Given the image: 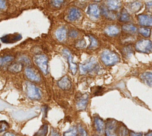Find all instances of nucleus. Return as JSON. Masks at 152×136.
<instances>
[{
    "label": "nucleus",
    "instance_id": "f257e3e1",
    "mask_svg": "<svg viewBox=\"0 0 152 136\" xmlns=\"http://www.w3.org/2000/svg\"><path fill=\"white\" fill-rule=\"evenodd\" d=\"M101 59L103 63L107 66L114 65L119 60L118 55L109 50H105L102 52Z\"/></svg>",
    "mask_w": 152,
    "mask_h": 136
},
{
    "label": "nucleus",
    "instance_id": "f03ea898",
    "mask_svg": "<svg viewBox=\"0 0 152 136\" xmlns=\"http://www.w3.org/2000/svg\"><path fill=\"white\" fill-rule=\"evenodd\" d=\"M80 71L82 75L92 72L93 71L97 70L99 66L96 60L94 58H91L89 60L84 64L80 65Z\"/></svg>",
    "mask_w": 152,
    "mask_h": 136
},
{
    "label": "nucleus",
    "instance_id": "7ed1b4c3",
    "mask_svg": "<svg viewBox=\"0 0 152 136\" xmlns=\"http://www.w3.org/2000/svg\"><path fill=\"white\" fill-rule=\"evenodd\" d=\"M35 63L39 68L41 70V71L44 74H47L48 72V59L45 55L44 54H37L35 55L34 58Z\"/></svg>",
    "mask_w": 152,
    "mask_h": 136
},
{
    "label": "nucleus",
    "instance_id": "20e7f679",
    "mask_svg": "<svg viewBox=\"0 0 152 136\" xmlns=\"http://www.w3.org/2000/svg\"><path fill=\"white\" fill-rule=\"evenodd\" d=\"M26 94L29 98L33 100H39L41 99V93L37 87L30 82H26Z\"/></svg>",
    "mask_w": 152,
    "mask_h": 136
},
{
    "label": "nucleus",
    "instance_id": "39448f33",
    "mask_svg": "<svg viewBox=\"0 0 152 136\" xmlns=\"http://www.w3.org/2000/svg\"><path fill=\"white\" fill-rule=\"evenodd\" d=\"M135 49L137 51L144 53L152 52V43L148 39H141L135 44Z\"/></svg>",
    "mask_w": 152,
    "mask_h": 136
},
{
    "label": "nucleus",
    "instance_id": "423d86ee",
    "mask_svg": "<svg viewBox=\"0 0 152 136\" xmlns=\"http://www.w3.org/2000/svg\"><path fill=\"white\" fill-rule=\"evenodd\" d=\"M117 122L114 120L108 121L105 127L106 136H117Z\"/></svg>",
    "mask_w": 152,
    "mask_h": 136
},
{
    "label": "nucleus",
    "instance_id": "0eeeda50",
    "mask_svg": "<svg viewBox=\"0 0 152 136\" xmlns=\"http://www.w3.org/2000/svg\"><path fill=\"white\" fill-rule=\"evenodd\" d=\"M62 52H63L64 55L68 59V63H69V68H70V70L71 71L72 74H73V75H75L76 73L77 72V67L76 64L73 62V57H72V55L70 51L67 49H64Z\"/></svg>",
    "mask_w": 152,
    "mask_h": 136
},
{
    "label": "nucleus",
    "instance_id": "6e6552de",
    "mask_svg": "<svg viewBox=\"0 0 152 136\" xmlns=\"http://www.w3.org/2000/svg\"><path fill=\"white\" fill-rule=\"evenodd\" d=\"M137 18L140 25L145 26H152V16L139 14Z\"/></svg>",
    "mask_w": 152,
    "mask_h": 136
},
{
    "label": "nucleus",
    "instance_id": "1a4fd4ad",
    "mask_svg": "<svg viewBox=\"0 0 152 136\" xmlns=\"http://www.w3.org/2000/svg\"><path fill=\"white\" fill-rule=\"evenodd\" d=\"M88 97L89 95L87 94H84L82 95V96L79 98L77 102V108L79 110H85L88 103Z\"/></svg>",
    "mask_w": 152,
    "mask_h": 136
},
{
    "label": "nucleus",
    "instance_id": "9d476101",
    "mask_svg": "<svg viewBox=\"0 0 152 136\" xmlns=\"http://www.w3.org/2000/svg\"><path fill=\"white\" fill-rule=\"evenodd\" d=\"M81 17V12L78 9L73 7L70 10L68 19L70 21H76L80 19Z\"/></svg>",
    "mask_w": 152,
    "mask_h": 136
},
{
    "label": "nucleus",
    "instance_id": "9b49d317",
    "mask_svg": "<svg viewBox=\"0 0 152 136\" xmlns=\"http://www.w3.org/2000/svg\"><path fill=\"white\" fill-rule=\"evenodd\" d=\"M94 123L96 131L99 134H103L105 130V124L103 120L99 117H95L94 119Z\"/></svg>",
    "mask_w": 152,
    "mask_h": 136
},
{
    "label": "nucleus",
    "instance_id": "f8f14e48",
    "mask_svg": "<svg viewBox=\"0 0 152 136\" xmlns=\"http://www.w3.org/2000/svg\"><path fill=\"white\" fill-rule=\"evenodd\" d=\"M87 14L94 18H98L99 17V9L98 5L95 4H90L88 7Z\"/></svg>",
    "mask_w": 152,
    "mask_h": 136
},
{
    "label": "nucleus",
    "instance_id": "ddd939ff",
    "mask_svg": "<svg viewBox=\"0 0 152 136\" xmlns=\"http://www.w3.org/2000/svg\"><path fill=\"white\" fill-rule=\"evenodd\" d=\"M58 85L61 89L67 90L70 89V87L71 86V83L67 76H64L61 78L58 81Z\"/></svg>",
    "mask_w": 152,
    "mask_h": 136
},
{
    "label": "nucleus",
    "instance_id": "4468645a",
    "mask_svg": "<svg viewBox=\"0 0 152 136\" xmlns=\"http://www.w3.org/2000/svg\"><path fill=\"white\" fill-rule=\"evenodd\" d=\"M25 74L31 81L38 82L41 80V78L39 77V76L35 74V72L30 68H26L25 69Z\"/></svg>",
    "mask_w": 152,
    "mask_h": 136
},
{
    "label": "nucleus",
    "instance_id": "2eb2a0df",
    "mask_svg": "<svg viewBox=\"0 0 152 136\" xmlns=\"http://www.w3.org/2000/svg\"><path fill=\"white\" fill-rule=\"evenodd\" d=\"M106 4L109 10H117L121 6V2L119 0H106Z\"/></svg>",
    "mask_w": 152,
    "mask_h": 136
},
{
    "label": "nucleus",
    "instance_id": "dca6fc26",
    "mask_svg": "<svg viewBox=\"0 0 152 136\" xmlns=\"http://www.w3.org/2000/svg\"><path fill=\"white\" fill-rule=\"evenodd\" d=\"M142 81L149 87H152V72H147L141 75Z\"/></svg>",
    "mask_w": 152,
    "mask_h": 136
},
{
    "label": "nucleus",
    "instance_id": "f3484780",
    "mask_svg": "<svg viewBox=\"0 0 152 136\" xmlns=\"http://www.w3.org/2000/svg\"><path fill=\"white\" fill-rule=\"evenodd\" d=\"M67 31L64 27L58 28L55 32V35L58 41H63L66 38Z\"/></svg>",
    "mask_w": 152,
    "mask_h": 136
},
{
    "label": "nucleus",
    "instance_id": "a211bd4d",
    "mask_svg": "<svg viewBox=\"0 0 152 136\" xmlns=\"http://www.w3.org/2000/svg\"><path fill=\"white\" fill-rule=\"evenodd\" d=\"M105 33L110 37H114L118 35L119 32V28L115 25H110L106 28L105 29Z\"/></svg>",
    "mask_w": 152,
    "mask_h": 136
},
{
    "label": "nucleus",
    "instance_id": "6ab92c4d",
    "mask_svg": "<svg viewBox=\"0 0 152 136\" xmlns=\"http://www.w3.org/2000/svg\"><path fill=\"white\" fill-rule=\"evenodd\" d=\"M122 29L125 33L129 35H133L137 30V28L133 25H124L123 26Z\"/></svg>",
    "mask_w": 152,
    "mask_h": 136
},
{
    "label": "nucleus",
    "instance_id": "aec40b11",
    "mask_svg": "<svg viewBox=\"0 0 152 136\" xmlns=\"http://www.w3.org/2000/svg\"><path fill=\"white\" fill-rule=\"evenodd\" d=\"M142 6H143L142 3H140V1H134L129 5L130 10L134 13L139 12L141 9Z\"/></svg>",
    "mask_w": 152,
    "mask_h": 136
},
{
    "label": "nucleus",
    "instance_id": "412c9836",
    "mask_svg": "<svg viewBox=\"0 0 152 136\" xmlns=\"http://www.w3.org/2000/svg\"><path fill=\"white\" fill-rule=\"evenodd\" d=\"M130 16L129 13H128V12L125 9H123L121 13H120L119 20L123 22H126L130 20Z\"/></svg>",
    "mask_w": 152,
    "mask_h": 136
},
{
    "label": "nucleus",
    "instance_id": "4be33fe9",
    "mask_svg": "<svg viewBox=\"0 0 152 136\" xmlns=\"http://www.w3.org/2000/svg\"><path fill=\"white\" fill-rule=\"evenodd\" d=\"M122 53L123 56H124L125 58H129L133 54V50L131 45H128L123 48Z\"/></svg>",
    "mask_w": 152,
    "mask_h": 136
},
{
    "label": "nucleus",
    "instance_id": "5701e85b",
    "mask_svg": "<svg viewBox=\"0 0 152 136\" xmlns=\"http://www.w3.org/2000/svg\"><path fill=\"white\" fill-rule=\"evenodd\" d=\"M13 38H11V37H9V35L7 36H5L3 38H2V41L4 42V43H14L15 41H18V40H19L20 38H21V36L19 35V36H17V35H13Z\"/></svg>",
    "mask_w": 152,
    "mask_h": 136
},
{
    "label": "nucleus",
    "instance_id": "b1692460",
    "mask_svg": "<svg viewBox=\"0 0 152 136\" xmlns=\"http://www.w3.org/2000/svg\"><path fill=\"white\" fill-rule=\"evenodd\" d=\"M101 10H102L103 14L105 16V17H106L107 18L110 19H114L115 18V14L110 10H109V9H107L106 7H102Z\"/></svg>",
    "mask_w": 152,
    "mask_h": 136
},
{
    "label": "nucleus",
    "instance_id": "393cba45",
    "mask_svg": "<svg viewBox=\"0 0 152 136\" xmlns=\"http://www.w3.org/2000/svg\"><path fill=\"white\" fill-rule=\"evenodd\" d=\"M78 132V129L76 127H73L70 128V129L64 133L63 136H77Z\"/></svg>",
    "mask_w": 152,
    "mask_h": 136
},
{
    "label": "nucleus",
    "instance_id": "a878e982",
    "mask_svg": "<svg viewBox=\"0 0 152 136\" xmlns=\"http://www.w3.org/2000/svg\"><path fill=\"white\" fill-rule=\"evenodd\" d=\"M13 59L14 58L13 56H11V55H7V56L0 58V65H5L6 64L13 61Z\"/></svg>",
    "mask_w": 152,
    "mask_h": 136
},
{
    "label": "nucleus",
    "instance_id": "bb28decb",
    "mask_svg": "<svg viewBox=\"0 0 152 136\" xmlns=\"http://www.w3.org/2000/svg\"><path fill=\"white\" fill-rule=\"evenodd\" d=\"M139 32L140 34L145 37H149L151 34V30L149 28L141 27L139 29Z\"/></svg>",
    "mask_w": 152,
    "mask_h": 136
},
{
    "label": "nucleus",
    "instance_id": "cd10ccee",
    "mask_svg": "<svg viewBox=\"0 0 152 136\" xmlns=\"http://www.w3.org/2000/svg\"><path fill=\"white\" fill-rule=\"evenodd\" d=\"M21 69H22V65L20 63H14L13 64V65H12L9 68V69L11 71L15 72H18L21 71Z\"/></svg>",
    "mask_w": 152,
    "mask_h": 136
},
{
    "label": "nucleus",
    "instance_id": "c85d7f7f",
    "mask_svg": "<svg viewBox=\"0 0 152 136\" xmlns=\"http://www.w3.org/2000/svg\"><path fill=\"white\" fill-rule=\"evenodd\" d=\"M119 136H128V130L125 126H121L119 129Z\"/></svg>",
    "mask_w": 152,
    "mask_h": 136
},
{
    "label": "nucleus",
    "instance_id": "c756f323",
    "mask_svg": "<svg viewBox=\"0 0 152 136\" xmlns=\"http://www.w3.org/2000/svg\"><path fill=\"white\" fill-rule=\"evenodd\" d=\"M78 132L79 136H87L86 131L81 125H80L78 127Z\"/></svg>",
    "mask_w": 152,
    "mask_h": 136
},
{
    "label": "nucleus",
    "instance_id": "7c9ffc66",
    "mask_svg": "<svg viewBox=\"0 0 152 136\" xmlns=\"http://www.w3.org/2000/svg\"><path fill=\"white\" fill-rule=\"evenodd\" d=\"M9 127V125L5 121H0V133L5 131Z\"/></svg>",
    "mask_w": 152,
    "mask_h": 136
},
{
    "label": "nucleus",
    "instance_id": "2f4dec72",
    "mask_svg": "<svg viewBox=\"0 0 152 136\" xmlns=\"http://www.w3.org/2000/svg\"><path fill=\"white\" fill-rule=\"evenodd\" d=\"M64 0H51L52 4L56 7H59L63 3Z\"/></svg>",
    "mask_w": 152,
    "mask_h": 136
},
{
    "label": "nucleus",
    "instance_id": "473e14b6",
    "mask_svg": "<svg viewBox=\"0 0 152 136\" xmlns=\"http://www.w3.org/2000/svg\"><path fill=\"white\" fill-rule=\"evenodd\" d=\"M90 41H91V44L90 45V48H93V47H95L98 45V41L94 37H90Z\"/></svg>",
    "mask_w": 152,
    "mask_h": 136
},
{
    "label": "nucleus",
    "instance_id": "72a5a7b5",
    "mask_svg": "<svg viewBox=\"0 0 152 136\" xmlns=\"http://www.w3.org/2000/svg\"><path fill=\"white\" fill-rule=\"evenodd\" d=\"M86 46V42L84 41V40H81L77 43V47L78 48H80V49H82V48H84Z\"/></svg>",
    "mask_w": 152,
    "mask_h": 136
},
{
    "label": "nucleus",
    "instance_id": "f704fd0d",
    "mask_svg": "<svg viewBox=\"0 0 152 136\" xmlns=\"http://www.w3.org/2000/svg\"><path fill=\"white\" fill-rule=\"evenodd\" d=\"M146 9L148 12L152 13V2L146 3Z\"/></svg>",
    "mask_w": 152,
    "mask_h": 136
},
{
    "label": "nucleus",
    "instance_id": "c9c22d12",
    "mask_svg": "<svg viewBox=\"0 0 152 136\" xmlns=\"http://www.w3.org/2000/svg\"><path fill=\"white\" fill-rule=\"evenodd\" d=\"M6 7V2L5 0H0V9H5Z\"/></svg>",
    "mask_w": 152,
    "mask_h": 136
},
{
    "label": "nucleus",
    "instance_id": "e433bc0d",
    "mask_svg": "<svg viewBox=\"0 0 152 136\" xmlns=\"http://www.w3.org/2000/svg\"><path fill=\"white\" fill-rule=\"evenodd\" d=\"M78 35V32L76 30H71L70 33V37L71 38H76Z\"/></svg>",
    "mask_w": 152,
    "mask_h": 136
},
{
    "label": "nucleus",
    "instance_id": "4c0bfd02",
    "mask_svg": "<svg viewBox=\"0 0 152 136\" xmlns=\"http://www.w3.org/2000/svg\"><path fill=\"white\" fill-rule=\"evenodd\" d=\"M50 136H60V135L59 134V133L57 131H55V130L52 129L51 132Z\"/></svg>",
    "mask_w": 152,
    "mask_h": 136
},
{
    "label": "nucleus",
    "instance_id": "58836bf2",
    "mask_svg": "<svg viewBox=\"0 0 152 136\" xmlns=\"http://www.w3.org/2000/svg\"><path fill=\"white\" fill-rule=\"evenodd\" d=\"M131 136H142L141 133H135L134 132H131L130 133Z\"/></svg>",
    "mask_w": 152,
    "mask_h": 136
},
{
    "label": "nucleus",
    "instance_id": "ea45409f",
    "mask_svg": "<svg viewBox=\"0 0 152 136\" xmlns=\"http://www.w3.org/2000/svg\"><path fill=\"white\" fill-rule=\"evenodd\" d=\"M4 136H15L13 133H10V132H7L4 134Z\"/></svg>",
    "mask_w": 152,
    "mask_h": 136
},
{
    "label": "nucleus",
    "instance_id": "a19ab883",
    "mask_svg": "<svg viewBox=\"0 0 152 136\" xmlns=\"http://www.w3.org/2000/svg\"><path fill=\"white\" fill-rule=\"evenodd\" d=\"M145 136H152V132H150L148 134H147Z\"/></svg>",
    "mask_w": 152,
    "mask_h": 136
},
{
    "label": "nucleus",
    "instance_id": "79ce46f5",
    "mask_svg": "<svg viewBox=\"0 0 152 136\" xmlns=\"http://www.w3.org/2000/svg\"><path fill=\"white\" fill-rule=\"evenodd\" d=\"M95 1H101V0H95Z\"/></svg>",
    "mask_w": 152,
    "mask_h": 136
}]
</instances>
